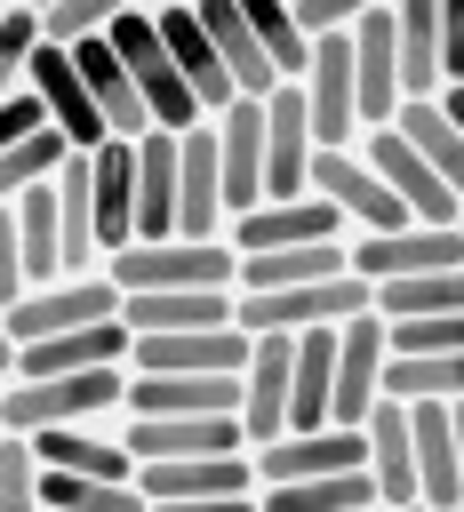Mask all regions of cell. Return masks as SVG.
Here are the masks:
<instances>
[{
  "instance_id": "obj_1",
  "label": "cell",
  "mask_w": 464,
  "mask_h": 512,
  "mask_svg": "<svg viewBox=\"0 0 464 512\" xmlns=\"http://www.w3.org/2000/svg\"><path fill=\"white\" fill-rule=\"evenodd\" d=\"M128 416V368H96V376H8L0 384V432L32 440V432H64V424H120Z\"/></svg>"
},
{
  "instance_id": "obj_2",
  "label": "cell",
  "mask_w": 464,
  "mask_h": 512,
  "mask_svg": "<svg viewBox=\"0 0 464 512\" xmlns=\"http://www.w3.org/2000/svg\"><path fill=\"white\" fill-rule=\"evenodd\" d=\"M104 40H112V56L128 64L136 104H144V120H152L160 136H184V128H200V120H208V112L192 104V88H184V72H176V56H168V40H160L152 8H120Z\"/></svg>"
},
{
  "instance_id": "obj_3",
  "label": "cell",
  "mask_w": 464,
  "mask_h": 512,
  "mask_svg": "<svg viewBox=\"0 0 464 512\" xmlns=\"http://www.w3.org/2000/svg\"><path fill=\"white\" fill-rule=\"evenodd\" d=\"M104 280L120 296H200V288H232L240 256L232 240H160V248H120Z\"/></svg>"
},
{
  "instance_id": "obj_4",
  "label": "cell",
  "mask_w": 464,
  "mask_h": 512,
  "mask_svg": "<svg viewBox=\"0 0 464 512\" xmlns=\"http://www.w3.org/2000/svg\"><path fill=\"white\" fill-rule=\"evenodd\" d=\"M360 312H376V288L360 272H336V280H312V288H280V296H232L240 336H312V328H344Z\"/></svg>"
},
{
  "instance_id": "obj_5",
  "label": "cell",
  "mask_w": 464,
  "mask_h": 512,
  "mask_svg": "<svg viewBox=\"0 0 464 512\" xmlns=\"http://www.w3.org/2000/svg\"><path fill=\"white\" fill-rule=\"evenodd\" d=\"M296 96H304V120H312V144H320V152H360V80H352V32L312 40V64H304Z\"/></svg>"
},
{
  "instance_id": "obj_6",
  "label": "cell",
  "mask_w": 464,
  "mask_h": 512,
  "mask_svg": "<svg viewBox=\"0 0 464 512\" xmlns=\"http://www.w3.org/2000/svg\"><path fill=\"white\" fill-rule=\"evenodd\" d=\"M312 200H328L344 216V240H376V232H400L408 224V208L368 168V152H320L312 160Z\"/></svg>"
},
{
  "instance_id": "obj_7",
  "label": "cell",
  "mask_w": 464,
  "mask_h": 512,
  "mask_svg": "<svg viewBox=\"0 0 464 512\" xmlns=\"http://www.w3.org/2000/svg\"><path fill=\"white\" fill-rule=\"evenodd\" d=\"M104 320H120V288L104 272L96 280H48V288H32V296L8 304L16 352L24 344H48V336H72V328H104Z\"/></svg>"
},
{
  "instance_id": "obj_8",
  "label": "cell",
  "mask_w": 464,
  "mask_h": 512,
  "mask_svg": "<svg viewBox=\"0 0 464 512\" xmlns=\"http://www.w3.org/2000/svg\"><path fill=\"white\" fill-rule=\"evenodd\" d=\"M384 360H392L384 312H360V320L336 328V408H328V424L360 432V424L384 408Z\"/></svg>"
},
{
  "instance_id": "obj_9",
  "label": "cell",
  "mask_w": 464,
  "mask_h": 512,
  "mask_svg": "<svg viewBox=\"0 0 464 512\" xmlns=\"http://www.w3.org/2000/svg\"><path fill=\"white\" fill-rule=\"evenodd\" d=\"M344 256H352V272L368 288H400V280L464 264V232H448V224H400V232H376V240H344Z\"/></svg>"
},
{
  "instance_id": "obj_10",
  "label": "cell",
  "mask_w": 464,
  "mask_h": 512,
  "mask_svg": "<svg viewBox=\"0 0 464 512\" xmlns=\"http://www.w3.org/2000/svg\"><path fill=\"white\" fill-rule=\"evenodd\" d=\"M288 392H296V336H248V368H240V440H248V456L288 432Z\"/></svg>"
},
{
  "instance_id": "obj_11",
  "label": "cell",
  "mask_w": 464,
  "mask_h": 512,
  "mask_svg": "<svg viewBox=\"0 0 464 512\" xmlns=\"http://www.w3.org/2000/svg\"><path fill=\"white\" fill-rule=\"evenodd\" d=\"M232 208H224V160H216V128H184L176 136V240H224Z\"/></svg>"
},
{
  "instance_id": "obj_12",
  "label": "cell",
  "mask_w": 464,
  "mask_h": 512,
  "mask_svg": "<svg viewBox=\"0 0 464 512\" xmlns=\"http://www.w3.org/2000/svg\"><path fill=\"white\" fill-rule=\"evenodd\" d=\"M120 448L136 464H184V456H248L240 416H120Z\"/></svg>"
},
{
  "instance_id": "obj_13",
  "label": "cell",
  "mask_w": 464,
  "mask_h": 512,
  "mask_svg": "<svg viewBox=\"0 0 464 512\" xmlns=\"http://www.w3.org/2000/svg\"><path fill=\"white\" fill-rule=\"evenodd\" d=\"M360 152H368V168L392 184V200L408 208V224H448V232L464 224V200H456V192H448V184H440V176H432V168L408 152V136H400V128L360 136Z\"/></svg>"
},
{
  "instance_id": "obj_14",
  "label": "cell",
  "mask_w": 464,
  "mask_h": 512,
  "mask_svg": "<svg viewBox=\"0 0 464 512\" xmlns=\"http://www.w3.org/2000/svg\"><path fill=\"white\" fill-rule=\"evenodd\" d=\"M336 472H368V440L328 424V432H280L272 448H256V488H288V480H336Z\"/></svg>"
},
{
  "instance_id": "obj_15",
  "label": "cell",
  "mask_w": 464,
  "mask_h": 512,
  "mask_svg": "<svg viewBox=\"0 0 464 512\" xmlns=\"http://www.w3.org/2000/svg\"><path fill=\"white\" fill-rule=\"evenodd\" d=\"M352 80H360V136L400 120V48H392V8H360L352 24Z\"/></svg>"
},
{
  "instance_id": "obj_16",
  "label": "cell",
  "mask_w": 464,
  "mask_h": 512,
  "mask_svg": "<svg viewBox=\"0 0 464 512\" xmlns=\"http://www.w3.org/2000/svg\"><path fill=\"white\" fill-rule=\"evenodd\" d=\"M24 88L40 96L48 128H56L72 152H104V144H112V136H104V112H96V96H88V80L72 72V56H56V48H32V72H24Z\"/></svg>"
},
{
  "instance_id": "obj_17",
  "label": "cell",
  "mask_w": 464,
  "mask_h": 512,
  "mask_svg": "<svg viewBox=\"0 0 464 512\" xmlns=\"http://www.w3.org/2000/svg\"><path fill=\"white\" fill-rule=\"evenodd\" d=\"M312 120H304V96L296 88H272L264 96V200H304L312 192Z\"/></svg>"
},
{
  "instance_id": "obj_18",
  "label": "cell",
  "mask_w": 464,
  "mask_h": 512,
  "mask_svg": "<svg viewBox=\"0 0 464 512\" xmlns=\"http://www.w3.org/2000/svg\"><path fill=\"white\" fill-rule=\"evenodd\" d=\"M232 256H280V248H320V240H344V216L328 208V200H264V208H248L232 232Z\"/></svg>"
},
{
  "instance_id": "obj_19",
  "label": "cell",
  "mask_w": 464,
  "mask_h": 512,
  "mask_svg": "<svg viewBox=\"0 0 464 512\" xmlns=\"http://www.w3.org/2000/svg\"><path fill=\"white\" fill-rule=\"evenodd\" d=\"M144 504H224L256 496V456H184V464H136Z\"/></svg>"
},
{
  "instance_id": "obj_20",
  "label": "cell",
  "mask_w": 464,
  "mask_h": 512,
  "mask_svg": "<svg viewBox=\"0 0 464 512\" xmlns=\"http://www.w3.org/2000/svg\"><path fill=\"white\" fill-rule=\"evenodd\" d=\"M248 336L240 328H192V336H136L128 376H240Z\"/></svg>"
},
{
  "instance_id": "obj_21",
  "label": "cell",
  "mask_w": 464,
  "mask_h": 512,
  "mask_svg": "<svg viewBox=\"0 0 464 512\" xmlns=\"http://www.w3.org/2000/svg\"><path fill=\"white\" fill-rule=\"evenodd\" d=\"M216 128V160H224V208H232V224L248 216V208H264V104H232V112H216L208 120Z\"/></svg>"
},
{
  "instance_id": "obj_22",
  "label": "cell",
  "mask_w": 464,
  "mask_h": 512,
  "mask_svg": "<svg viewBox=\"0 0 464 512\" xmlns=\"http://www.w3.org/2000/svg\"><path fill=\"white\" fill-rule=\"evenodd\" d=\"M136 336L128 320H104V328H72V336H48V344H24L16 352V376L40 384V376H96V368H128Z\"/></svg>"
},
{
  "instance_id": "obj_23",
  "label": "cell",
  "mask_w": 464,
  "mask_h": 512,
  "mask_svg": "<svg viewBox=\"0 0 464 512\" xmlns=\"http://www.w3.org/2000/svg\"><path fill=\"white\" fill-rule=\"evenodd\" d=\"M200 32H208L216 64L232 72V96L264 104V96L280 88V80H272V64H264V40H256V24H248V0H200Z\"/></svg>"
},
{
  "instance_id": "obj_24",
  "label": "cell",
  "mask_w": 464,
  "mask_h": 512,
  "mask_svg": "<svg viewBox=\"0 0 464 512\" xmlns=\"http://www.w3.org/2000/svg\"><path fill=\"white\" fill-rule=\"evenodd\" d=\"M32 464H40V472H72V480H136V456L120 448V424L32 432Z\"/></svg>"
},
{
  "instance_id": "obj_25",
  "label": "cell",
  "mask_w": 464,
  "mask_h": 512,
  "mask_svg": "<svg viewBox=\"0 0 464 512\" xmlns=\"http://www.w3.org/2000/svg\"><path fill=\"white\" fill-rule=\"evenodd\" d=\"M408 432H416V504H424V512H456V504H464L456 416H448L440 400H416V408H408Z\"/></svg>"
},
{
  "instance_id": "obj_26",
  "label": "cell",
  "mask_w": 464,
  "mask_h": 512,
  "mask_svg": "<svg viewBox=\"0 0 464 512\" xmlns=\"http://www.w3.org/2000/svg\"><path fill=\"white\" fill-rule=\"evenodd\" d=\"M152 24H160V40H168V56H176V72H184L192 104H200L208 120H216V112H232L240 96H232V72L216 64L208 32H200V8H152Z\"/></svg>"
},
{
  "instance_id": "obj_27",
  "label": "cell",
  "mask_w": 464,
  "mask_h": 512,
  "mask_svg": "<svg viewBox=\"0 0 464 512\" xmlns=\"http://www.w3.org/2000/svg\"><path fill=\"white\" fill-rule=\"evenodd\" d=\"M360 440H368V488H376V512L416 504V432H408V408L384 400V408L360 424Z\"/></svg>"
},
{
  "instance_id": "obj_28",
  "label": "cell",
  "mask_w": 464,
  "mask_h": 512,
  "mask_svg": "<svg viewBox=\"0 0 464 512\" xmlns=\"http://www.w3.org/2000/svg\"><path fill=\"white\" fill-rule=\"evenodd\" d=\"M56 232H64V280H96V272H104V232H96L88 152H72L64 176H56Z\"/></svg>"
},
{
  "instance_id": "obj_29",
  "label": "cell",
  "mask_w": 464,
  "mask_h": 512,
  "mask_svg": "<svg viewBox=\"0 0 464 512\" xmlns=\"http://www.w3.org/2000/svg\"><path fill=\"white\" fill-rule=\"evenodd\" d=\"M176 240V136H136V248Z\"/></svg>"
},
{
  "instance_id": "obj_30",
  "label": "cell",
  "mask_w": 464,
  "mask_h": 512,
  "mask_svg": "<svg viewBox=\"0 0 464 512\" xmlns=\"http://www.w3.org/2000/svg\"><path fill=\"white\" fill-rule=\"evenodd\" d=\"M128 416H240V376H128Z\"/></svg>"
},
{
  "instance_id": "obj_31",
  "label": "cell",
  "mask_w": 464,
  "mask_h": 512,
  "mask_svg": "<svg viewBox=\"0 0 464 512\" xmlns=\"http://www.w3.org/2000/svg\"><path fill=\"white\" fill-rule=\"evenodd\" d=\"M88 184H96L104 264H112L120 248H136V144H104V152H88Z\"/></svg>"
},
{
  "instance_id": "obj_32",
  "label": "cell",
  "mask_w": 464,
  "mask_h": 512,
  "mask_svg": "<svg viewBox=\"0 0 464 512\" xmlns=\"http://www.w3.org/2000/svg\"><path fill=\"white\" fill-rule=\"evenodd\" d=\"M128 336H192V328H240L232 320V288H200V296H120Z\"/></svg>"
},
{
  "instance_id": "obj_33",
  "label": "cell",
  "mask_w": 464,
  "mask_h": 512,
  "mask_svg": "<svg viewBox=\"0 0 464 512\" xmlns=\"http://www.w3.org/2000/svg\"><path fill=\"white\" fill-rule=\"evenodd\" d=\"M392 48H400V96L408 104L440 96V0H400L392 8Z\"/></svg>"
},
{
  "instance_id": "obj_34",
  "label": "cell",
  "mask_w": 464,
  "mask_h": 512,
  "mask_svg": "<svg viewBox=\"0 0 464 512\" xmlns=\"http://www.w3.org/2000/svg\"><path fill=\"white\" fill-rule=\"evenodd\" d=\"M336 272H352L344 240H320V248H280V256H240L232 296H280V288H312V280H336Z\"/></svg>"
},
{
  "instance_id": "obj_35",
  "label": "cell",
  "mask_w": 464,
  "mask_h": 512,
  "mask_svg": "<svg viewBox=\"0 0 464 512\" xmlns=\"http://www.w3.org/2000/svg\"><path fill=\"white\" fill-rule=\"evenodd\" d=\"M392 128H400V136H408V152H416V160H424V168H432V176H440V184L464 200V128L440 112V96L400 104V120H392Z\"/></svg>"
},
{
  "instance_id": "obj_36",
  "label": "cell",
  "mask_w": 464,
  "mask_h": 512,
  "mask_svg": "<svg viewBox=\"0 0 464 512\" xmlns=\"http://www.w3.org/2000/svg\"><path fill=\"white\" fill-rule=\"evenodd\" d=\"M264 512H376L368 472H336V480H288V488H256Z\"/></svg>"
},
{
  "instance_id": "obj_37",
  "label": "cell",
  "mask_w": 464,
  "mask_h": 512,
  "mask_svg": "<svg viewBox=\"0 0 464 512\" xmlns=\"http://www.w3.org/2000/svg\"><path fill=\"white\" fill-rule=\"evenodd\" d=\"M376 312L384 320H456L464 312V264L424 272V280H400V288H376Z\"/></svg>"
},
{
  "instance_id": "obj_38",
  "label": "cell",
  "mask_w": 464,
  "mask_h": 512,
  "mask_svg": "<svg viewBox=\"0 0 464 512\" xmlns=\"http://www.w3.org/2000/svg\"><path fill=\"white\" fill-rule=\"evenodd\" d=\"M384 400L416 408V400H464V352H440V360H384Z\"/></svg>"
},
{
  "instance_id": "obj_39",
  "label": "cell",
  "mask_w": 464,
  "mask_h": 512,
  "mask_svg": "<svg viewBox=\"0 0 464 512\" xmlns=\"http://www.w3.org/2000/svg\"><path fill=\"white\" fill-rule=\"evenodd\" d=\"M248 24H256V40H264L272 80H280V88H296V80H304V64H312V40L296 32L288 0H248Z\"/></svg>"
},
{
  "instance_id": "obj_40",
  "label": "cell",
  "mask_w": 464,
  "mask_h": 512,
  "mask_svg": "<svg viewBox=\"0 0 464 512\" xmlns=\"http://www.w3.org/2000/svg\"><path fill=\"white\" fill-rule=\"evenodd\" d=\"M72 160V144L56 136V128H40V136H24L16 152H0V208H16L24 192H40V184H56V168Z\"/></svg>"
},
{
  "instance_id": "obj_41",
  "label": "cell",
  "mask_w": 464,
  "mask_h": 512,
  "mask_svg": "<svg viewBox=\"0 0 464 512\" xmlns=\"http://www.w3.org/2000/svg\"><path fill=\"white\" fill-rule=\"evenodd\" d=\"M40 512H152L136 496V480H72V472H40Z\"/></svg>"
},
{
  "instance_id": "obj_42",
  "label": "cell",
  "mask_w": 464,
  "mask_h": 512,
  "mask_svg": "<svg viewBox=\"0 0 464 512\" xmlns=\"http://www.w3.org/2000/svg\"><path fill=\"white\" fill-rule=\"evenodd\" d=\"M112 0H48L40 8V48H56V56H72V48H88V40H104L112 32Z\"/></svg>"
},
{
  "instance_id": "obj_43",
  "label": "cell",
  "mask_w": 464,
  "mask_h": 512,
  "mask_svg": "<svg viewBox=\"0 0 464 512\" xmlns=\"http://www.w3.org/2000/svg\"><path fill=\"white\" fill-rule=\"evenodd\" d=\"M32 48H40V8H0V104L24 96Z\"/></svg>"
},
{
  "instance_id": "obj_44",
  "label": "cell",
  "mask_w": 464,
  "mask_h": 512,
  "mask_svg": "<svg viewBox=\"0 0 464 512\" xmlns=\"http://www.w3.org/2000/svg\"><path fill=\"white\" fill-rule=\"evenodd\" d=\"M392 328V360H440V352H464V312L456 320H384Z\"/></svg>"
},
{
  "instance_id": "obj_45",
  "label": "cell",
  "mask_w": 464,
  "mask_h": 512,
  "mask_svg": "<svg viewBox=\"0 0 464 512\" xmlns=\"http://www.w3.org/2000/svg\"><path fill=\"white\" fill-rule=\"evenodd\" d=\"M0 512H40V464H32V440L0 432Z\"/></svg>"
},
{
  "instance_id": "obj_46",
  "label": "cell",
  "mask_w": 464,
  "mask_h": 512,
  "mask_svg": "<svg viewBox=\"0 0 464 512\" xmlns=\"http://www.w3.org/2000/svg\"><path fill=\"white\" fill-rule=\"evenodd\" d=\"M288 16H296L304 40H336V32L360 24V0H288Z\"/></svg>"
},
{
  "instance_id": "obj_47",
  "label": "cell",
  "mask_w": 464,
  "mask_h": 512,
  "mask_svg": "<svg viewBox=\"0 0 464 512\" xmlns=\"http://www.w3.org/2000/svg\"><path fill=\"white\" fill-rule=\"evenodd\" d=\"M464 88V0H440V96Z\"/></svg>"
},
{
  "instance_id": "obj_48",
  "label": "cell",
  "mask_w": 464,
  "mask_h": 512,
  "mask_svg": "<svg viewBox=\"0 0 464 512\" xmlns=\"http://www.w3.org/2000/svg\"><path fill=\"white\" fill-rule=\"evenodd\" d=\"M16 296H32V272H24V248H16V216L0 208V312Z\"/></svg>"
},
{
  "instance_id": "obj_49",
  "label": "cell",
  "mask_w": 464,
  "mask_h": 512,
  "mask_svg": "<svg viewBox=\"0 0 464 512\" xmlns=\"http://www.w3.org/2000/svg\"><path fill=\"white\" fill-rule=\"evenodd\" d=\"M40 128H48V112H40V96H32V88L0 104V152H16V144H24V136H40Z\"/></svg>"
},
{
  "instance_id": "obj_50",
  "label": "cell",
  "mask_w": 464,
  "mask_h": 512,
  "mask_svg": "<svg viewBox=\"0 0 464 512\" xmlns=\"http://www.w3.org/2000/svg\"><path fill=\"white\" fill-rule=\"evenodd\" d=\"M152 512H264L256 496H224V504H152Z\"/></svg>"
},
{
  "instance_id": "obj_51",
  "label": "cell",
  "mask_w": 464,
  "mask_h": 512,
  "mask_svg": "<svg viewBox=\"0 0 464 512\" xmlns=\"http://www.w3.org/2000/svg\"><path fill=\"white\" fill-rule=\"evenodd\" d=\"M16 376V336H8V312H0V384Z\"/></svg>"
},
{
  "instance_id": "obj_52",
  "label": "cell",
  "mask_w": 464,
  "mask_h": 512,
  "mask_svg": "<svg viewBox=\"0 0 464 512\" xmlns=\"http://www.w3.org/2000/svg\"><path fill=\"white\" fill-rule=\"evenodd\" d=\"M448 416H456V464H464V400H448Z\"/></svg>"
},
{
  "instance_id": "obj_53",
  "label": "cell",
  "mask_w": 464,
  "mask_h": 512,
  "mask_svg": "<svg viewBox=\"0 0 464 512\" xmlns=\"http://www.w3.org/2000/svg\"><path fill=\"white\" fill-rule=\"evenodd\" d=\"M400 512H424V504H400Z\"/></svg>"
},
{
  "instance_id": "obj_54",
  "label": "cell",
  "mask_w": 464,
  "mask_h": 512,
  "mask_svg": "<svg viewBox=\"0 0 464 512\" xmlns=\"http://www.w3.org/2000/svg\"><path fill=\"white\" fill-rule=\"evenodd\" d=\"M456 512H464V504H456Z\"/></svg>"
},
{
  "instance_id": "obj_55",
  "label": "cell",
  "mask_w": 464,
  "mask_h": 512,
  "mask_svg": "<svg viewBox=\"0 0 464 512\" xmlns=\"http://www.w3.org/2000/svg\"><path fill=\"white\" fill-rule=\"evenodd\" d=\"M456 232H464V224H456Z\"/></svg>"
}]
</instances>
